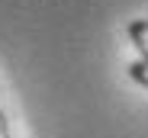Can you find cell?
Instances as JSON below:
<instances>
[{"label":"cell","mask_w":148,"mask_h":138,"mask_svg":"<svg viewBox=\"0 0 148 138\" xmlns=\"http://www.w3.org/2000/svg\"><path fill=\"white\" fill-rule=\"evenodd\" d=\"M129 39H132V45L138 48V61H145L148 64V19H135V22H129Z\"/></svg>","instance_id":"1"},{"label":"cell","mask_w":148,"mask_h":138,"mask_svg":"<svg viewBox=\"0 0 148 138\" xmlns=\"http://www.w3.org/2000/svg\"><path fill=\"white\" fill-rule=\"evenodd\" d=\"M129 77H132L135 84L148 87V64H145V61H132V64H129Z\"/></svg>","instance_id":"2"},{"label":"cell","mask_w":148,"mask_h":138,"mask_svg":"<svg viewBox=\"0 0 148 138\" xmlns=\"http://www.w3.org/2000/svg\"><path fill=\"white\" fill-rule=\"evenodd\" d=\"M0 138H10V125H7V116L0 112Z\"/></svg>","instance_id":"3"}]
</instances>
